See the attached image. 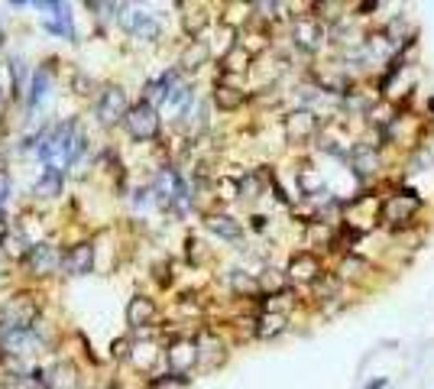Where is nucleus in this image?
Masks as SVG:
<instances>
[{
	"instance_id": "34",
	"label": "nucleus",
	"mask_w": 434,
	"mask_h": 389,
	"mask_svg": "<svg viewBox=\"0 0 434 389\" xmlns=\"http://www.w3.org/2000/svg\"><path fill=\"white\" fill-rule=\"evenodd\" d=\"M386 383H389L386 377H379V379H373V383H366V389H382V386H386Z\"/></svg>"
},
{
	"instance_id": "21",
	"label": "nucleus",
	"mask_w": 434,
	"mask_h": 389,
	"mask_svg": "<svg viewBox=\"0 0 434 389\" xmlns=\"http://www.w3.org/2000/svg\"><path fill=\"white\" fill-rule=\"evenodd\" d=\"M182 10H185L182 13V30L192 36V39H198V36L207 30V23H211V13H207V7H201V3H192V7L182 3Z\"/></svg>"
},
{
	"instance_id": "9",
	"label": "nucleus",
	"mask_w": 434,
	"mask_h": 389,
	"mask_svg": "<svg viewBox=\"0 0 434 389\" xmlns=\"http://www.w3.org/2000/svg\"><path fill=\"white\" fill-rule=\"evenodd\" d=\"M165 364L175 377H185L194 364H198V347H194L192 337H179V341H172L165 347Z\"/></svg>"
},
{
	"instance_id": "28",
	"label": "nucleus",
	"mask_w": 434,
	"mask_h": 389,
	"mask_svg": "<svg viewBox=\"0 0 434 389\" xmlns=\"http://www.w3.org/2000/svg\"><path fill=\"white\" fill-rule=\"evenodd\" d=\"M130 360H133V366L137 370H152V364H156V347L152 344H137L133 351H130Z\"/></svg>"
},
{
	"instance_id": "20",
	"label": "nucleus",
	"mask_w": 434,
	"mask_h": 389,
	"mask_svg": "<svg viewBox=\"0 0 434 389\" xmlns=\"http://www.w3.org/2000/svg\"><path fill=\"white\" fill-rule=\"evenodd\" d=\"M253 62V52L243 43H233V46L224 52V58H220V71L224 75H243V71L250 69Z\"/></svg>"
},
{
	"instance_id": "33",
	"label": "nucleus",
	"mask_w": 434,
	"mask_h": 389,
	"mask_svg": "<svg viewBox=\"0 0 434 389\" xmlns=\"http://www.w3.org/2000/svg\"><path fill=\"white\" fill-rule=\"evenodd\" d=\"M126 354V337H120V341H114V357H124Z\"/></svg>"
},
{
	"instance_id": "36",
	"label": "nucleus",
	"mask_w": 434,
	"mask_h": 389,
	"mask_svg": "<svg viewBox=\"0 0 434 389\" xmlns=\"http://www.w3.org/2000/svg\"><path fill=\"white\" fill-rule=\"evenodd\" d=\"M0 43H3V30H0Z\"/></svg>"
},
{
	"instance_id": "14",
	"label": "nucleus",
	"mask_w": 434,
	"mask_h": 389,
	"mask_svg": "<svg viewBox=\"0 0 434 389\" xmlns=\"http://www.w3.org/2000/svg\"><path fill=\"white\" fill-rule=\"evenodd\" d=\"M369 273H373V263L366 260V256H360V253H347V256H341V263H337V279L341 282H366L369 279Z\"/></svg>"
},
{
	"instance_id": "6",
	"label": "nucleus",
	"mask_w": 434,
	"mask_h": 389,
	"mask_svg": "<svg viewBox=\"0 0 434 389\" xmlns=\"http://www.w3.org/2000/svg\"><path fill=\"white\" fill-rule=\"evenodd\" d=\"M36 298L33 296H13L3 309H0V328L7 331H30L36 324Z\"/></svg>"
},
{
	"instance_id": "35",
	"label": "nucleus",
	"mask_w": 434,
	"mask_h": 389,
	"mask_svg": "<svg viewBox=\"0 0 434 389\" xmlns=\"http://www.w3.org/2000/svg\"><path fill=\"white\" fill-rule=\"evenodd\" d=\"M0 114H3V91H0Z\"/></svg>"
},
{
	"instance_id": "23",
	"label": "nucleus",
	"mask_w": 434,
	"mask_h": 389,
	"mask_svg": "<svg viewBox=\"0 0 434 389\" xmlns=\"http://www.w3.org/2000/svg\"><path fill=\"white\" fill-rule=\"evenodd\" d=\"M33 194L39 198V201H52V198H58V194H62V172L46 169L43 175H39V182L33 185Z\"/></svg>"
},
{
	"instance_id": "30",
	"label": "nucleus",
	"mask_w": 434,
	"mask_h": 389,
	"mask_svg": "<svg viewBox=\"0 0 434 389\" xmlns=\"http://www.w3.org/2000/svg\"><path fill=\"white\" fill-rule=\"evenodd\" d=\"M230 286H233V292H256V289H260V282H256V279H253V276H240V273H233L230 276Z\"/></svg>"
},
{
	"instance_id": "29",
	"label": "nucleus",
	"mask_w": 434,
	"mask_h": 389,
	"mask_svg": "<svg viewBox=\"0 0 434 389\" xmlns=\"http://www.w3.org/2000/svg\"><path fill=\"white\" fill-rule=\"evenodd\" d=\"M49 386L52 389H71L75 386V370L69 364H58L49 370Z\"/></svg>"
},
{
	"instance_id": "15",
	"label": "nucleus",
	"mask_w": 434,
	"mask_h": 389,
	"mask_svg": "<svg viewBox=\"0 0 434 389\" xmlns=\"http://www.w3.org/2000/svg\"><path fill=\"white\" fill-rule=\"evenodd\" d=\"M286 328H288V311L266 309L263 315L256 318V324H253V334H256L260 341H273L279 334H286Z\"/></svg>"
},
{
	"instance_id": "19",
	"label": "nucleus",
	"mask_w": 434,
	"mask_h": 389,
	"mask_svg": "<svg viewBox=\"0 0 434 389\" xmlns=\"http://www.w3.org/2000/svg\"><path fill=\"white\" fill-rule=\"evenodd\" d=\"M214 104L217 111H237V107H243V101H247V91L243 88H237V85H230V81H217L214 85Z\"/></svg>"
},
{
	"instance_id": "25",
	"label": "nucleus",
	"mask_w": 434,
	"mask_h": 389,
	"mask_svg": "<svg viewBox=\"0 0 434 389\" xmlns=\"http://www.w3.org/2000/svg\"><path fill=\"white\" fill-rule=\"evenodd\" d=\"M311 286H315V296H318L321 302H334V298H341L343 282H341V279H337L334 273H321L318 279L311 282Z\"/></svg>"
},
{
	"instance_id": "12",
	"label": "nucleus",
	"mask_w": 434,
	"mask_h": 389,
	"mask_svg": "<svg viewBox=\"0 0 434 389\" xmlns=\"http://www.w3.org/2000/svg\"><path fill=\"white\" fill-rule=\"evenodd\" d=\"M156 321V302L149 296H133L126 302V324L133 328V331H143Z\"/></svg>"
},
{
	"instance_id": "17",
	"label": "nucleus",
	"mask_w": 434,
	"mask_h": 389,
	"mask_svg": "<svg viewBox=\"0 0 434 389\" xmlns=\"http://www.w3.org/2000/svg\"><path fill=\"white\" fill-rule=\"evenodd\" d=\"M205 227L224 241H240L243 237V224L237 218H230L224 211H214V214H205Z\"/></svg>"
},
{
	"instance_id": "22",
	"label": "nucleus",
	"mask_w": 434,
	"mask_h": 389,
	"mask_svg": "<svg viewBox=\"0 0 434 389\" xmlns=\"http://www.w3.org/2000/svg\"><path fill=\"white\" fill-rule=\"evenodd\" d=\"M52 91V71L49 69H36L33 78H30V91H26V104L30 107H39L46 101V94Z\"/></svg>"
},
{
	"instance_id": "16",
	"label": "nucleus",
	"mask_w": 434,
	"mask_h": 389,
	"mask_svg": "<svg viewBox=\"0 0 434 389\" xmlns=\"http://www.w3.org/2000/svg\"><path fill=\"white\" fill-rule=\"evenodd\" d=\"M26 253H30V243H26V234L16 227H7L0 234V256L3 260H10V263H20L26 260Z\"/></svg>"
},
{
	"instance_id": "32",
	"label": "nucleus",
	"mask_w": 434,
	"mask_h": 389,
	"mask_svg": "<svg viewBox=\"0 0 434 389\" xmlns=\"http://www.w3.org/2000/svg\"><path fill=\"white\" fill-rule=\"evenodd\" d=\"M253 230H266V221H269V218H263V214H253Z\"/></svg>"
},
{
	"instance_id": "1",
	"label": "nucleus",
	"mask_w": 434,
	"mask_h": 389,
	"mask_svg": "<svg viewBox=\"0 0 434 389\" xmlns=\"http://www.w3.org/2000/svg\"><path fill=\"white\" fill-rule=\"evenodd\" d=\"M124 126H126V133H130V140H137V143L156 140L162 130L159 107H152V104H146V101L130 104V111H126V117H124Z\"/></svg>"
},
{
	"instance_id": "11",
	"label": "nucleus",
	"mask_w": 434,
	"mask_h": 389,
	"mask_svg": "<svg viewBox=\"0 0 434 389\" xmlns=\"http://www.w3.org/2000/svg\"><path fill=\"white\" fill-rule=\"evenodd\" d=\"M26 263H30V269H33L36 276H52L58 266H62V260H58V250L52 243H36V247H30V253H26Z\"/></svg>"
},
{
	"instance_id": "26",
	"label": "nucleus",
	"mask_w": 434,
	"mask_h": 389,
	"mask_svg": "<svg viewBox=\"0 0 434 389\" xmlns=\"http://www.w3.org/2000/svg\"><path fill=\"white\" fill-rule=\"evenodd\" d=\"M84 149H88V137H84V130L81 126H75V133H71V140H69V149H65V162L62 166H78V159L84 156Z\"/></svg>"
},
{
	"instance_id": "4",
	"label": "nucleus",
	"mask_w": 434,
	"mask_h": 389,
	"mask_svg": "<svg viewBox=\"0 0 434 389\" xmlns=\"http://www.w3.org/2000/svg\"><path fill=\"white\" fill-rule=\"evenodd\" d=\"M422 198H418V192H402V194H392L386 205H382V211H379V218L386 221L389 227H409L411 221L418 218V211H422Z\"/></svg>"
},
{
	"instance_id": "18",
	"label": "nucleus",
	"mask_w": 434,
	"mask_h": 389,
	"mask_svg": "<svg viewBox=\"0 0 434 389\" xmlns=\"http://www.w3.org/2000/svg\"><path fill=\"white\" fill-rule=\"evenodd\" d=\"M207 58H211V46H207L205 39H192V43L182 49V56H179V71H198V69H205Z\"/></svg>"
},
{
	"instance_id": "10",
	"label": "nucleus",
	"mask_w": 434,
	"mask_h": 389,
	"mask_svg": "<svg viewBox=\"0 0 434 389\" xmlns=\"http://www.w3.org/2000/svg\"><path fill=\"white\" fill-rule=\"evenodd\" d=\"M194 347H198V364L205 366V370H214V366H220L227 360V344L211 331L201 334V337L194 341Z\"/></svg>"
},
{
	"instance_id": "8",
	"label": "nucleus",
	"mask_w": 434,
	"mask_h": 389,
	"mask_svg": "<svg viewBox=\"0 0 434 389\" xmlns=\"http://www.w3.org/2000/svg\"><path fill=\"white\" fill-rule=\"evenodd\" d=\"M321 273H324V263H321V256L315 250H298L288 256L286 276L292 282H315Z\"/></svg>"
},
{
	"instance_id": "2",
	"label": "nucleus",
	"mask_w": 434,
	"mask_h": 389,
	"mask_svg": "<svg viewBox=\"0 0 434 389\" xmlns=\"http://www.w3.org/2000/svg\"><path fill=\"white\" fill-rule=\"evenodd\" d=\"M78 120H62V124L49 126L43 140H39V159L46 162V169H56V162H65V149H69V140L75 133Z\"/></svg>"
},
{
	"instance_id": "3",
	"label": "nucleus",
	"mask_w": 434,
	"mask_h": 389,
	"mask_svg": "<svg viewBox=\"0 0 434 389\" xmlns=\"http://www.w3.org/2000/svg\"><path fill=\"white\" fill-rule=\"evenodd\" d=\"M126 111H130V101H126V91L120 85H107L98 94V104H94V117L101 126H117L124 124Z\"/></svg>"
},
{
	"instance_id": "5",
	"label": "nucleus",
	"mask_w": 434,
	"mask_h": 389,
	"mask_svg": "<svg viewBox=\"0 0 434 389\" xmlns=\"http://www.w3.org/2000/svg\"><path fill=\"white\" fill-rule=\"evenodd\" d=\"M324 39H328V23H321L315 13H301V16L292 20V43H295V49L311 56V52H318L324 46Z\"/></svg>"
},
{
	"instance_id": "13",
	"label": "nucleus",
	"mask_w": 434,
	"mask_h": 389,
	"mask_svg": "<svg viewBox=\"0 0 434 389\" xmlns=\"http://www.w3.org/2000/svg\"><path fill=\"white\" fill-rule=\"evenodd\" d=\"M62 269H65V276H88L94 269V247L91 243H75L62 256Z\"/></svg>"
},
{
	"instance_id": "31",
	"label": "nucleus",
	"mask_w": 434,
	"mask_h": 389,
	"mask_svg": "<svg viewBox=\"0 0 434 389\" xmlns=\"http://www.w3.org/2000/svg\"><path fill=\"white\" fill-rule=\"evenodd\" d=\"M7 198H10V175L0 169V221H3V205H7Z\"/></svg>"
},
{
	"instance_id": "24",
	"label": "nucleus",
	"mask_w": 434,
	"mask_h": 389,
	"mask_svg": "<svg viewBox=\"0 0 434 389\" xmlns=\"http://www.w3.org/2000/svg\"><path fill=\"white\" fill-rule=\"evenodd\" d=\"M350 162H354L356 175H376L379 172V156H376V149L373 146H354Z\"/></svg>"
},
{
	"instance_id": "27",
	"label": "nucleus",
	"mask_w": 434,
	"mask_h": 389,
	"mask_svg": "<svg viewBox=\"0 0 434 389\" xmlns=\"http://www.w3.org/2000/svg\"><path fill=\"white\" fill-rule=\"evenodd\" d=\"M133 36L143 39V43H156V39L162 36L159 20H156V16H149V13H143V16H139V23H137V30H133Z\"/></svg>"
},
{
	"instance_id": "7",
	"label": "nucleus",
	"mask_w": 434,
	"mask_h": 389,
	"mask_svg": "<svg viewBox=\"0 0 434 389\" xmlns=\"http://www.w3.org/2000/svg\"><path fill=\"white\" fill-rule=\"evenodd\" d=\"M282 130H286V140L292 146H305V143H311V140L318 137L321 120H318V114H311L308 107H295V111L286 114Z\"/></svg>"
}]
</instances>
